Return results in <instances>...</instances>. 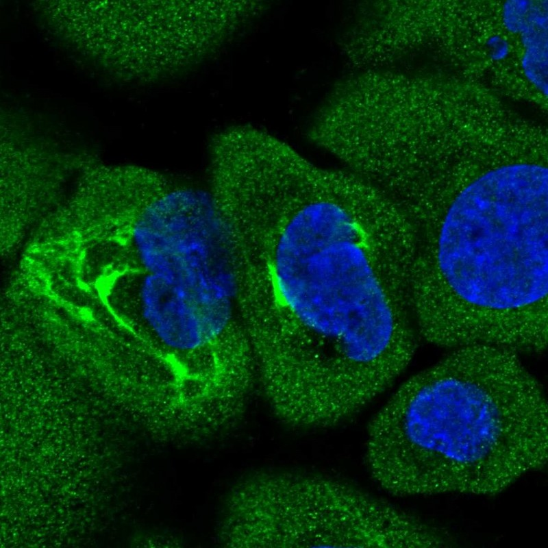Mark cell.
Segmentation results:
<instances>
[{
  "mask_svg": "<svg viewBox=\"0 0 548 548\" xmlns=\"http://www.w3.org/2000/svg\"><path fill=\"white\" fill-rule=\"evenodd\" d=\"M236 547H416L414 516L338 479L299 471L251 475L223 508Z\"/></svg>",
  "mask_w": 548,
  "mask_h": 548,
  "instance_id": "cell-3",
  "label": "cell"
},
{
  "mask_svg": "<svg viewBox=\"0 0 548 548\" xmlns=\"http://www.w3.org/2000/svg\"><path fill=\"white\" fill-rule=\"evenodd\" d=\"M547 403L510 349L456 347L406 380L371 421L366 460L397 495L499 493L543 467Z\"/></svg>",
  "mask_w": 548,
  "mask_h": 548,
  "instance_id": "cell-1",
  "label": "cell"
},
{
  "mask_svg": "<svg viewBox=\"0 0 548 548\" xmlns=\"http://www.w3.org/2000/svg\"><path fill=\"white\" fill-rule=\"evenodd\" d=\"M548 173L516 164L468 185L444 220L436 277L412 284L422 322L462 344L504 345L548 323Z\"/></svg>",
  "mask_w": 548,
  "mask_h": 548,
  "instance_id": "cell-2",
  "label": "cell"
}]
</instances>
